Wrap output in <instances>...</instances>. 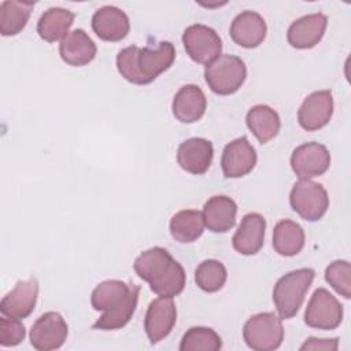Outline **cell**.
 Here are the masks:
<instances>
[{
    "mask_svg": "<svg viewBox=\"0 0 351 351\" xmlns=\"http://www.w3.org/2000/svg\"><path fill=\"white\" fill-rule=\"evenodd\" d=\"M140 288L121 280H106L100 282L90 295L92 307L104 314L92 325L99 330H115L123 328L133 317Z\"/></svg>",
    "mask_w": 351,
    "mask_h": 351,
    "instance_id": "1",
    "label": "cell"
},
{
    "mask_svg": "<svg viewBox=\"0 0 351 351\" xmlns=\"http://www.w3.org/2000/svg\"><path fill=\"white\" fill-rule=\"evenodd\" d=\"M176 49L170 41H160L155 48L136 45L121 49L117 55L119 74L134 85H147L173 64Z\"/></svg>",
    "mask_w": 351,
    "mask_h": 351,
    "instance_id": "2",
    "label": "cell"
},
{
    "mask_svg": "<svg viewBox=\"0 0 351 351\" xmlns=\"http://www.w3.org/2000/svg\"><path fill=\"white\" fill-rule=\"evenodd\" d=\"M133 269L141 280L149 284L151 291L159 296L174 298L185 288L186 274L184 267L166 248L152 247L145 250L136 258Z\"/></svg>",
    "mask_w": 351,
    "mask_h": 351,
    "instance_id": "3",
    "label": "cell"
},
{
    "mask_svg": "<svg viewBox=\"0 0 351 351\" xmlns=\"http://www.w3.org/2000/svg\"><path fill=\"white\" fill-rule=\"evenodd\" d=\"M314 277L313 269L303 267L278 278L273 288V302L281 319H289L298 314Z\"/></svg>",
    "mask_w": 351,
    "mask_h": 351,
    "instance_id": "4",
    "label": "cell"
},
{
    "mask_svg": "<svg viewBox=\"0 0 351 351\" xmlns=\"http://www.w3.org/2000/svg\"><path fill=\"white\" fill-rule=\"evenodd\" d=\"M245 77V63L234 55H221L204 69V80L208 88L221 96L236 93L244 84Z\"/></svg>",
    "mask_w": 351,
    "mask_h": 351,
    "instance_id": "5",
    "label": "cell"
},
{
    "mask_svg": "<svg viewBox=\"0 0 351 351\" xmlns=\"http://www.w3.org/2000/svg\"><path fill=\"white\" fill-rule=\"evenodd\" d=\"M243 339L255 351H273L278 348L284 340L281 318L270 311L252 315L244 324Z\"/></svg>",
    "mask_w": 351,
    "mask_h": 351,
    "instance_id": "6",
    "label": "cell"
},
{
    "mask_svg": "<svg viewBox=\"0 0 351 351\" xmlns=\"http://www.w3.org/2000/svg\"><path fill=\"white\" fill-rule=\"evenodd\" d=\"M289 203L295 213L308 222L321 219L329 208L326 189L311 180L300 178L293 184L289 193Z\"/></svg>",
    "mask_w": 351,
    "mask_h": 351,
    "instance_id": "7",
    "label": "cell"
},
{
    "mask_svg": "<svg viewBox=\"0 0 351 351\" xmlns=\"http://www.w3.org/2000/svg\"><path fill=\"white\" fill-rule=\"evenodd\" d=\"M182 44L189 58L200 64H210L221 56L222 41L218 33L206 25H191L184 30Z\"/></svg>",
    "mask_w": 351,
    "mask_h": 351,
    "instance_id": "8",
    "label": "cell"
},
{
    "mask_svg": "<svg viewBox=\"0 0 351 351\" xmlns=\"http://www.w3.org/2000/svg\"><path fill=\"white\" fill-rule=\"evenodd\" d=\"M343 321V306L340 302L325 288L314 291L306 313L304 322L310 328L332 330L336 329Z\"/></svg>",
    "mask_w": 351,
    "mask_h": 351,
    "instance_id": "9",
    "label": "cell"
},
{
    "mask_svg": "<svg viewBox=\"0 0 351 351\" xmlns=\"http://www.w3.org/2000/svg\"><path fill=\"white\" fill-rule=\"evenodd\" d=\"M69 335V326L63 317L56 311L40 315L30 329V344L38 351L60 348Z\"/></svg>",
    "mask_w": 351,
    "mask_h": 351,
    "instance_id": "10",
    "label": "cell"
},
{
    "mask_svg": "<svg viewBox=\"0 0 351 351\" xmlns=\"http://www.w3.org/2000/svg\"><path fill=\"white\" fill-rule=\"evenodd\" d=\"M330 166V154L319 143L310 141L296 147L291 155V167L299 178L322 176Z\"/></svg>",
    "mask_w": 351,
    "mask_h": 351,
    "instance_id": "11",
    "label": "cell"
},
{
    "mask_svg": "<svg viewBox=\"0 0 351 351\" xmlns=\"http://www.w3.org/2000/svg\"><path fill=\"white\" fill-rule=\"evenodd\" d=\"M177 321V308L173 298L159 296L154 299L145 313L144 329L151 341L156 344L170 335Z\"/></svg>",
    "mask_w": 351,
    "mask_h": 351,
    "instance_id": "12",
    "label": "cell"
},
{
    "mask_svg": "<svg viewBox=\"0 0 351 351\" xmlns=\"http://www.w3.org/2000/svg\"><path fill=\"white\" fill-rule=\"evenodd\" d=\"M256 151L247 137H239L225 145L221 158L222 173L226 178H240L255 167Z\"/></svg>",
    "mask_w": 351,
    "mask_h": 351,
    "instance_id": "13",
    "label": "cell"
},
{
    "mask_svg": "<svg viewBox=\"0 0 351 351\" xmlns=\"http://www.w3.org/2000/svg\"><path fill=\"white\" fill-rule=\"evenodd\" d=\"M333 114V97L330 90L310 93L298 111V122L307 132H315L329 123Z\"/></svg>",
    "mask_w": 351,
    "mask_h": 351,
    "instance_id": "14",
    "label": "cell"
},
{
    "mask_svg": "<svg viewBox=\"0 0 351 351\" xmlns=\"http://www.w3.org/2000/svg\"><path fill=\"white\" fill-rule=\"evenodd\" d=\"M38 296V281L36 277L21 280L0 303V311L10 318L23 319L29 317L36 306Z\"/></svg>",
    "mask_w": 351,
    "mask_h": 351,
    "instance_id": "15",
    "label": "cell"
},
{
    "mask_svg": "<svg viewBox=\"0 0 351 351\" xmlns=\"http://www.w3.org/2000/svg\"><path fill=\"white\" fill-rule=\"evenodd\" d=\"M328 18L322 12L304 15L291 23L287 32V40L296 49H308L315 47L324 37Z\"/></svg>",
    "mask_w": 351,
    "mask_h": 351,
    "instance_id": "16",
    "label": "cell"
},
{
    "mask_svg": "<svg viewBox=\"0 0 351 351\" xmlns=\"http://www.w3.org/2000/svg\"><path fill=\"white\" fill-rule=\"evenodd\" d=\"M214 148L211 141L203 137H192L182 141L177 149V162L186 173L204 174L213 162Z\"/></svg>",
    "mask_w": 351,
    "mask_h": 351,
    "instance_id": "17",
    "label": "cell"
},
{
    "mask_svg": "<svg viewBox=\"0 0 351 351\" xmlns=\"http://www.w3.org/2000/svg\"><path fill=\"white\" fill-rule=\"evenodd\" d=\"M92 29L100 40L115 43L128 36L130 22L121 8L115 5H104L93 14Z\"/></svg>",
    "mask_w": 351,
    "mask_h": 351,
    "instance_id": "18",
    "label": "cell"
},
{
    "mask_svg": "<svg viewBox=\"0 0 351 351\" xmlns=\"http://www.w3.org/2000/svg\"><path fill=\"white\" fill-rule=\"evenodd\" d=\"M267 26L262 15L255 11H243L239 14L229 29L232 40L243 48H256L266 37Z\"/></svg>",
    "mask_w": 351,
    "mask_h": 351,
    "instance_id": "19",
    "label": "cell"
},
{
    "mask_svg": "<svg viewBox=\"0 0 351 351\" xmlns=\"http://www.w3.org/2000/svg\"><path fill=\"white\" fill-rule=\"evenodd\" d=\"M266 221L258 213L243 217L236 233L232 237L233 248L241 255H255L263 245Z\"/></svg>",
    "mask_w": 351,
    "mask_h": 351,
    "instance_id": "20",
    "label": "cell"
},
{
    "mask_svg": "<svg viewBox=\"0 0 351 351\" xmlns=\"http://www.w3.org/2000/svg\"><path fill=\"white\" fill-rule=\"evenodd\" d=\"M204 226L214 233H225L236 223L237 204L225 195L210 197L203 207Z\"/></svg>",
    "mask_w": 351,
    "mask_h": 351,
    "instance_id": "21",
    "label": "cell"
},
{
    "mask_svg": "<svg viewBox=\"0 0 351 351\" xmlns=\"http://www.w3.org/2000/svg\"><path fill=\"white\" fill-rule=\"evenodd\" d=\"M207 107V100L203 90L193 84L184 85L178 89L173 99V115L182 123H193L199 121Z\"/></svg>",
    "mask_w": 351,
    "mask_h": 351,
    "instance_id": "22",
    "label": "cell"
},
{
    "mask_svg": "<svg viewBox=\"0 0 351 351\" xmlns=\"http://www.w3.org/2000/svg\"><path fill=\"white\" fill-rule=\"evenodd\" d=\"M96 44L82 29L70 32L59 44L62 60L74 67L90 63L96 56Z\"/></svg>",
    "mask_w": 351,
    "mask_h": 351,
    "instance_id": "23",
    "label": "cell"
},
{
    "mask_svg": "<svg viewBox=\"0 0 351 351\" xmlns=\"http://www.w3.org/2000/svg\"><path fill=\"white\" fill-rule=\"evenodd\" d=\"M245 122L251 133L262 144L274 138L281 128V121L276 110L266 104H256L250 108Z\"/></svg>",
    "mask_w": 351,
    "mask_h": 351,
    "instance_id": "24",
    "label": "cell"
},
{
    "mask_svg": "<svg viewBox=\"0 0 351 351\" xmlns=\"http://www.w3.org/2000/svg\"><path fill=\"white\" fill-rule=\"evenodd\" d=\"M74 22V14L62 7L48 8L37 22V33L47 43L63 40Z\"/></svg>",
    "mask_w": 351,
    "mask_h": 351,
    "instance_id": "25",
    "label": "cell"
},
{
    "mask_svg": "<svg viewBox=\"0 0 351 351\" xmlns=\"http://www.w3.org/2000/svg\"><path fill=\"white\" fill-rule=\"evenodd\" d=\"M304 247L303 228L291 219L277 222L273 230V248L282 256H295Z\"/></svg>",
    "mask_w": 351,
    "mask_h": 351,
    "instance_id": "26",
    "label": "cell"
},
{
    "mask_svg": "<svg viewBox=\"0 0 351 351\" xmlns=\"http://www.w3.org/2000/svg\"><path fill=\"white\" fill-rule=\"evenodd\" d=\"M34 1L5 0L0 4V33L4 37L21 33L32 14Z\"/></svg>",
    "mask_w": 351,
    "mask_h": 351,
    "instance_id": "27",
    "label": "cell"
},
{
    "mask_svg": "<svg viewBox=\"0 0 351 351\" xmlns=\"http://www.w3.org/2000/svg\"><path fill=\"white\" fill-rule=\"evenodd\" d=\"M204 230L203 214L197 210H181L170 219V234L178 243H192Z\"/></svg>",
    "mask_w": 351,
    "mask_h": 351,
    "instance_id": "28",
    "label": "cell"
},
{
    "mask_svg": "<svg viewBox=\"0 0 351 351\" xmlns=\"http://www.w3.org/2000/svg\"><path fill=\"white\" fill-rule=\"evenodd\" d=\"M226 269L222 262L217 259H206L195 270L196 285L208 293L219 291L226 282Z\"/></svg>",
    "mask_w": 351,
    "mask_h": 351,
    "instance_id": "29",
    "label": "cell"
},
{
    "mask_svg": "<svg viewBox=\"0 0 351 351\" xmlns=\"http://www.w3.org/2000/svg\"><path fill=\"white\" fill-rule=\"evenodd\" d=\"M221 347V336L214 329L206 326L189 328L180 343L181 351H218Z\"/></svg>",
    "mask_w": 351,
    "mask_h": 351,
    "instance_id": "30",
    "label": "cell"
},
{
    "mask_svg": "<svg viewBox=\"0 0 351 351\" xmlns=\"http://www.w3.org/2000/svg\"><path fill=\"white\" fill-rule=\"evenodd\" d=\"M326 282L343 298H351V265L347 261H335L325 269Z\"/></svg>",
    "mask_w": 351,
    "mask_h": 351,
    "instance_id": "31",
    "label": "cell"
},
{
    "mask_svg": "<svg viewBox=\"0 0 351 351\" xmlns=\"http://www.w3.org/2000/svg\"><path fill=\"white\" fill-rule=\"evenodd\" d=\"M26 336L23 324L18 318L3 315L0 318V346L14 347L18 346Z\"/></svg>",
    "mask_w": 351,
    "mask_h": 351,
    "instance_id": "32",
    "label": "cell"
},
{
    "mask_svg": "<svg viewBox=\"0 0 351 351\" xmlns=\"http://www.w3.org/2000/svg\"><path fill=\"white\" fill-rule=\"evenodd\" d=\"M339 340L337 339H317L308 337L302 346L300 350H337Z\"/></svg>",
    "mask_w": 351,
    "mask_h": 351,
    "instance_id": "33",
    "label": "cell"
}]
</instances>
